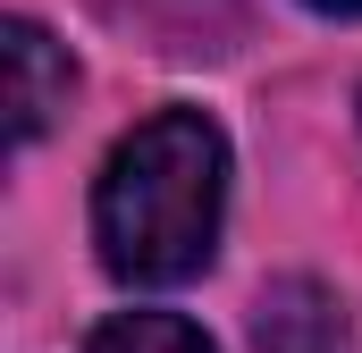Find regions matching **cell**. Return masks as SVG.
<instances>
[{
    "label": "cell",
    "mask_w": 362,
    "mask_h": 353,
    "mask_svg": "<svg viewBox=\"0 0 362 353\" xmlns=\"http://www.w3.org/2000/svg\"><path fill=\"white\" fill-rule=\"evenodd\" d=\"M219 210H228V135L202 109H160L93 185V244L101 269L127 286H185L219 253Z\"/></svg>",
    "instance_id": "6da1fadb"
},
{
    "label": "cell",
    "mask_w": 362,
    "mask_h": 353,
    "mask_svg": "<svg viewBox=\"0 0 362 353\" xmlns=\"http://www.w3.org/2000/svg\"><path fill=\"white\" fill-rule=\"evenodd\" d=\"M68 92H76V68H68V51L42 34V25H8V135L17 143H34L59 109H68Z\"/></svg>",
    "instance_id": "7a4b0ae2"
},
{
    "label": "cell",
    "mask_w": 362,
    "mask_h": 353,
    "mask_svg": "<svg viewBox=\"0 0 362 353\" xmlns=\"http://www.w3.org/2000/svg\"><path fill=\"white\" fill-rule=\"evenodd\" d=\"M253 345L262 353H346V320H337V294L312 286V277H286L262 294L253 311Z\"/></svg>",
    "instance_id": "3957f363"
},
{
    "label": "cell",
    "mask_w": 362,
    "mask_h": 353,
    "mask_svg": "<svg viewBox=\"0 0 362 353\" xmlns=\"http://www.w3.org/2000/svg\"><path fill=\"white\" fill-rule=\"evenodd\" d=\"M85 353H211V337L177 311H118V320L93 328Z\"/></svg>",
    "instance_id": "277c9868"
},
{
    "label": "cell",
    "mask_w": 362,
    "mask_h": 353,
    "mask_svg": "<svg viewBox=\"0 0 362 353\" xmlns=\"http://www.w3.org/2000/svg\"><path fill=\"white\" fill-rule=\"evenodd\" d=\"M312 8H329V17H362V0H312Z\"/></svg>",
    "instance_id": "5b68a950"
}]
</instances>
